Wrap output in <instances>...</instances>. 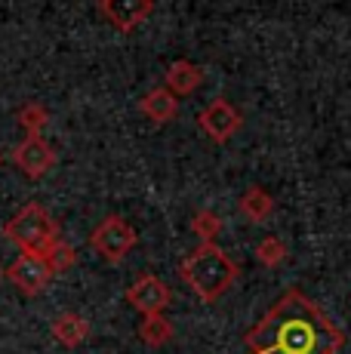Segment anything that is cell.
Masks as SVG:
<instances>
[{
  "instance_id": "cell-1",
  "label": "cell",
  "mask_w": 351,
  "mask_h": 354,
  "mask_svg": "<svg viewBox=\"0 0 351 354\" xmlns=\"http://www.w3.org/2000/svg\"><path fill=\"white\" fill-rule=\"evenodd\" d=\"M244 342L249 354H336L345 336L308 296L287 290Z\"/></svg>"
},
{
  "instance_id": "cell-2",
  "label": "cell",
  "mask_w": 351,
  "mask_h": 354,
  "mask_svg": "<svg viewBox=\"0 0 351 354\" xmlns=\"http://www.w3.org/2000/svg\"><path fill=\"white\" fill-rule=\"evenodd\" d=\"M179 277L200 302H216L234 281H238V265L234 259L216 243H200L194 253H188L179 265Z\"/></svg>"
},
{
  "instance_id": "cell-3",
  "label": "cell",
  "mask_w": 351,
  "mask_h": 354,
  "mask_svg": "<svg viewBox=\"0 0 351 354\" xmlns=\"http://www.w3.org/2000/svg\"><path fill=\"white\" fill-rule=\"evenodd\" d=\"M3 234L10 237L22 253L44 256L46 250L59 241V225H56V219L46 213V207H40L37 201H31L6 222Z\"/></svg>"
},
{
  "instance_id": "cell-4",
  "label": "cell",
  "mask_w": 351,
  "mask_h": 354,
  "mask_svg": "<svg viewBox=\"0 0 351 354\" xmlns=\"http://www.w3.org/2000/svg\"><path fill=\"white\" fill-rule=\"evenodd\" d=\"M136 228L124 219V216H105L90 234V247L96 250V256H102L105 262H124L126 256L136 250Z\"/></svg>"
},
{
  "instance_id": "cell-5",
  "label": "cell",
  "mask_w": 351,
  "mask_h": 354,
  "mask_svg": "<svg viewBox=\"0 0 351 354\" xmlns=\"http://www.w3.org/2000/svg\"><path fill=\"white\" fill-rule=\"evenodd\" d=\"M3 274L10 277L12 287H19L25 296H37V292H44L46 287H50L53 277H56L50 271V265H46V259L35 256V253H19Z\"/></svg>"
},
{
  "instance_id": "cell-6",
  "label": "cell",
  "mask_w": 351,
  "mask_h": 354,
  "mask_svg": "<svg viewBox=\"0 0 351 354\" xmlns=\"http://www.w3.org/2000/svg\"><path fill=\"white\" fill-rule=\"evenodd\" d=\"M12 163L22 169L28 179H44L53 167H56V151L44 136H25L12 151Z\"/></svg>"
},
{
  "instance_id": "cell-7",
  "label": "cell",
  "mask_w": 351,
  "mask_h": 354,
  "mask_svg": "<svg viewBox=\"0 0 351 354\" xmlns=\"http://www.w3.org/2000/svg\"><path fill=\"white\" fill-rule=\"evenodd\" d=\"M198 124H200V129H204V133L210 136L213 142L225 145V142L240 129L244 118H240V111L228 99H213L210 105H207L204 111L198 114Z\"/></svg>"
},
{
  "instance_id": "cell-8",
  "label": "cell",
  "mask_w": 351,
  "mask_h": 354,
  "mask_svg": "<svg viewBox=\"0 0 351 354\" xmlns=\"http://www.w3.org/2000/svg\"><path fill=\"white\" fill-rule=\"evenodd\" d=\"M126 299H130V305L136 311H142L145 317H151V315H164V311L170 308L173 292H170V287H167L164 281H160V277L145 274V277H139L130 290H126Z\"/></svg>"
},
{
  "instance_id": "cell-9",
  "label": "cell",
  "mask_w": 351,
  "mask_h": 354,
  "mask_svg": "<svg viewBox=\"0 0 351 354\" xmlns=\"http://www.w3.org/2000/svg\"><path fill=\"white\" fill-rule=\"evenodd\" d=\"M139 111L145 114L151 124L164 127V124H170V120H176V114H179V99H176L167 86H154V90H148L145 96L139 99Z\"/></svg>"
},
{
  "instance_id": "cell-10",
  "label": "cell",
  "mask_w": 351,
  "mask_h": 354,
  "mask_svg": "<svg viewBox=\"0 0 351 354\" xmlns=\"http://www.w3.org/2000/svg\"><path fill=\"white\" fill-rule=\"evenodd\" d=\"M50 333L65 348H80V345L90 339V321H86L84 315H77V311H62V315H56Z\"/></svg>"
},
{
  "instance_id": "cell-11",
  "label": "cell",
  "mask_w": 351,
  "mask_h": 354,
  "mask_svg": "<svg viewBox=\"0 0 351 354\" xmlns=\"http://www.w3.org/2000/svg\"><path fill=\"white\" fill-rule=\"evenodd\" d=\"M200 84H204V68L188 62V59H176V62L167 68V90H170L176 99L198 93Z\"/></svg>"
},
{
  "instance_id": "cell-12",
  "label": "cell",
  "mask_w": 351,
  "mask_h": 354,
  "mask_svg": "<svg viewBox=\"0 0 351 354\" xmlns=\"http://www.w3.org/2000/svg\"><path fill=\"white\" fill-rule=\"evenodd\" d=\"M154 3H99V12L105 19H111V25L117 31H133L136 25L145 22V16H151Z\"/></svg>"
},
{
  "instance_id": "cell-13",
  "label": "cell",
  "mask_w": 351,
  "mask_h": 354,
  "mask_svg": "<svg viewBox=\"0 0 351 354\" xmlns=\"http://www.w3.org/2000/svg\"><path fill=\"white\" fill-rule=\"evenodd\" d=\"M238 209H240V216H244L247 222H253V225H262V222L268 219V216L274 213V197L265 192V188H259V185H253V188H247L244 197H240V203H238Z\"/></svg>"
},
{
  "instance_id": "cell-14",
  "label": "cell",
  "mask_w": 351,
  "mask_h": 354,
  "mask_svg": "<svg viewBox=\"0 0 351 354\" xmlns=\"http://www.w3.org/2000/svg\"><path fill=\"white\" fill-rule=\"evenodd\" d=\"M176 336L173 321L164 315H151L139 324V339L148 345V348H160V345H170Z\"/></svg>"
},
{
  "instance_id": "cell-15",
  "label": "cell",
  "mask_w": 351,
  "mask_h": 354,
  "mask_svg": "<svg viewBox=\"0 0 351 354\" xmlns=\"http://www.w3.org/2000/svg\"><path fill=\"white\" fill-rule=\"evenodd\" d=\"M16 120H19V127L25 129V136H40L44 127L50 124V111H46L40 102H25L16 111Z\"/></svg>"
},
{
  "instance_id": "cell-16",
  "label": "cell",
  "mask_w": 351,
  "mask_h": 354,
  "mask_svg": "<svg viewBox=\"0 0 351 354\" xmlns=\"http://www.w3.org/2000/svg\"><path fill=\"white\" fill-rule=\"evenodd\" d=\"M44 259H46V265H50L53 274H62V271H71L74 265H77V253H74V247H71V243H65L62 237H59V241L53 243L50 250H46Z\"/></svg>"
},
{
  "instance_id": "cell-17",
  "label": "cell",
  "mask_w": 351,
  "mask_h": 354,
  "mask_svg": "<svg viewBox=\"0 0 351 354\" xmlns=\"http://www.w3.org/2000/svg\"><path fill=\"white\" fill-rule=\"evenodd\" d=\"M256 262H262L265 268H278V265L287 262V243L274 234L262 237L259 247H256Z\"/></svg>"
},
{
  "instance_id": "cell-18",
  "label": "cell",
  "mask_w": 351,
  "mask_h": 354,
  "mask_svg": "<svg viewBox=\"0 0 351 354\" xmlns=\"http://www.w3.org/2000/svg\"><path fill=\"white\" fill-rule=\"evenodd\" d=\"M222 219L216 213H210V209H198L191 219V231L200 237V243H216V237L222 234Z\"/></svg>"
},
{
  "instance_id": "cell-19",
  "label": "cell",
  "mask_w": 351,
  "mask_h": 354,
  "mask_svg": "<svg viewBox=\"0 0 351 354\" xmlns=\"http://www.w3.org/2000/svg\"><path fill=\"white\" fill-rule=\"evenodd\" d=\"M0 277H3V268H0Z\"/></svg>"
},
{
  "instance_id": "cell-20",
  "label": "cell",
  "mask_w": 351,
  "mask_h": 354,
  "mask_svg": "<svg viewBox=\"0 0 351 354\" xmlns=\"http://www.w3.org/2000/svg\"><path fill=\"white\" fill-rule=\"evenodd\" d=\"M0 163H3V158H0Z\"/></svg>"
}]
</instances>
